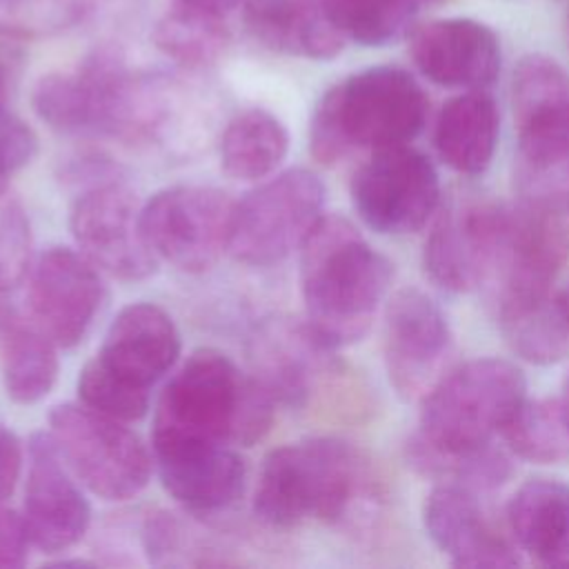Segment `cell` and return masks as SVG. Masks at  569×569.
<instances>
[{"instance_id":"cell-36","label":"cell","mask_w":569,"mask_h":569,"mask_svg":"<svg viewBox=\"0 0 569 569\" xmlns=\"http://www.w3.org/2000/svg\"><path fill=\"white\" fill-rule=\"evenodd\" d=\"M22 462L24 453L18 436L0 427V502L13 493L22 471Z\"/></svg>"},{"instance_id":"cell-35","label":"cell","mask_w":569,"mask_h":569,"mask_svg":"<svg viewBox=\"0 0 569 569\" xmlns=\"http://www.w3.org/2000/svg\"><path fill=\"white\" fill-rule=\"evenodd\" d=\"M29 545L22 518L0 507V569L22 567Z\"/></svg>"},{"instance_id":"cell-39","label":"cell","mask_w":569,"mask_h":569,"mask_svg":"<svg viewBox=\"0 0 569 569\" xmlns=\"http://www.w3.org/2000/svg\"><path fill=\"white\" fill-rule=\"evenodd\" d=\"M4 96H7V73H4V67L0 64V111H2Z\"/></svg>"},{"instance_id":"cell-18","label":"cell","mask_w":569,"mask_h":569,"mask_svg":"<svg viewBox=\"0 0 569 569\" xmlns=\"http://www.w3.org/2000/svg\"><path fill=\"white\" fill-rule=\"evenodd\" d=\"M422 525L453 567L505 569L520 565L516 549L491 527L467 487L438 482L425 498Z\"/></svg>"},{"instance_id":"cell-37","label":"cell","mask_w":569,"mask_h":569,"mask_svg":"<svg viewBox=\"0 0 569 569\" xmlns=\"http://www.w3.org/2000/svg\"><path fill=\"white\" fill-rule=\"evenodd\" d=\"M173 2L180 7H191V9L218 13V16H227L231 9L242 4V0H173Z\"/></svg>"},{"instance_id":"cell-14","label":"cell","mask_w":569,"mask_h":569,"mask_svg":"<svg viewBox=\"0 0 569 569\" xmlns=\"http://www.w3.org/2000/svg\"><path fill=\"white\" fill-rule=\"evenodd\" d=\"M20 518L29 542L47 553L71 549L89 529V500L49 431L29 438Z\"/></svg>"},{"instance_id":"cell-3","label":"cell","mask_w":569,"mask_h":569,"mask_svg":"<svg viewBox=\"0 0 569 569\" xmlns=\"http://www.w3.org/2000/svg\"><path fill=\"white\" fill-rule=\"evenodd\" d=\"M376 491L367 458L340 438H307L271 449L253 493L256 516L271 527L305 520L342 522Z\"/></svg>"},{"instance_id":"cell-41","label":"cell","mask_w":569,"mask_h":569,"mask_svg":"<svg viewBox=\"0 0 569 569\" xmlns=\"http://www.w3.org/2000/svg\"><path fill=\"white\" fill-rule=\"evenodd\" d=\"M565 36H567V44H569V13H567V20H565Z\"/></svg>"},{"instance_id":"cell-30","label":"cell","mask_w":569,"mask_h":569,"mask_svg":"<svg viewBox=\"0 0 569 569\" xmlns=\"http://www.w3.org/2000/svg\"><path fill=\"white\" fill-rule=\"evenodd\" d=\"M507 447L536 465L569 460V427L558 400H522L500 431Z\"/></svg>"},{"instance_id":"cell-9","label":"cell","mask_w":569,"mask_h":569,"mask_svg":"<svg viewBox=\"0 0 569 569\" xmlns=\"http://www.w3.org/2000/svg\"><path fill=\"white\" fill-rule=\"evenodd\" d=\"M233 209L236 200L216 187L178 184L149 198L140 224L156 258L202 273L229 251Z\"/></svg>"},{"instance_id":"cell-42","label":"cell","mask_w":569,"mask_h":569,"mask_svg":"<svg viewBox=\"0 0 569 569\" xmlns=\"http://www.w3.org/2000/svg\"><path fill=\"white\" fill-rule=\"evenodd\" d=\"M425 2H429V4H431V2H438V0H420V4H425Z\"/></svg>"},{"instance_id":"cell-24","label":"cell","mask_w":569,"mask_h":569,"mask_svg":"<svg viewBox=\"0 0 569 569\" xmlns=\"http://www.w3.org/2000/svg\"><path fill=\"white\" fill-rule=\"evenodd\" d=\"M498 325L509 349L531 365H556L569 356V309L562 293L500 300Z\"/></svg>"},{"instance_id":"cell-17","label":"cell","mask_w":569,"mask_h":569,"mask_svg":"<svg viewBox=\"0 0 569 569\" xmlns=\"http://www.w3.org/2000/svg\"><path fill=\"white\" fill-rule=\"evenodd\" d=\"M409 53L416 69L447 89H487L502 64L500 40L473 18H438L411 29Z\"/></svg>"},{"instance_id":"cell-8","label":"cell","mask_w":569,"mask_h":569,"mask_svg":"<svg viewBox=\"0 0 569 569\" xmlns=\"http://www.w3.org/2000/svg\"><path fill=\"white\" fill-rule=\"evenodd\" d=\"M325 184L309 169H287L236 202L229 253L253 267L300 249L325 216Z\"/></svg>"},{"instance_id":"cell-4","label":"cell","mask_w":569,"mask_h":569,"mask_svg":"<svg viewBox=\"0 0 569 569\" xmlns=\"http://www.w3.org/2000/svg\"><path fill=\"white\" fill-rule=\"evenodd\" d=\"M429 100L418 80L391 64L340 80L318 100L309 124L311 156L333 164L353 149L409 144L425 127Z\"/></svg>"},{"instance_id":"cell-6","label":"cell","mask_w":569,"mask_h":569,"mask_svg":"<svg viewBox=\"0 0 569 569\" xmlns=\"http://www.w3.org/2000/svg\"><path fill=\"white\" fill-rule=\"evenodd\" d=\"M527 398L525 373L505 358H473L451 367L420 400L418 433L445 451L491 445Z\"/></svg>"},{"instance_id":"cell-20","label":"cell","mask_w":569,"mask_h":569,"mask_svg":"<svg viewBox=\"0 0 569 569\" xmlns=\"http://www.w3.org/2000/svg\"><path fill=\"white\" fill-rule=\"evenodd\" d=\"M242 22L262 47L307 60H331L347 42L320 0H242Z\"/></svg>"},{"instance_id":"cell-10","label":"cell","mask_w":569,"mask_h":569,"mask_svg":"<svg viewBox=\"0 0 569 569\" xmlns=\"http://www.w3.org/2000/svg\"><path fill=\"white\" fill-rule=\"evenodd\" d=\"M76 196L69 227L80 253H84L100 271L120 280H142L158 267L142 224V207L136 193L109 169L87 182Z\"/></svg>"},{"instance_id":"cell-40","label":"cell","mask_w":569,"mask_h":569,"mask_svg":"<svg viewBox=\"0 0 569 569\" xmlns=\"http://www.w3.org/2000/svg\"><path fill=\"white\" fill-rule=\"evenodd\" d=\"M562 293V300H565V305H567V309H569V287L565 289V291H560Z\"/></svg>"},{"instance_id":"cell-13","label":"cell","mask_w":569,"mask_h":569,"mask_svg":"<svg viewBox=\"0 0 569 569\" xmlns=\"http://www.w3.org/2000/svg\"><path fill=\"white\" fill-rule=\"evenodd\" d=\"M567 251L569 242L556 216L525 202H496L487 284H493L498 302L551 291Z\"/></svg>"},{"instance_id":"cell-38","label":"cell","mask_w":569,"mask_h":569,"mask_svg":"<svg viewBox=\"0 0 569 569\" xmlns=\"http://www.w3.org/2000/svg\"><path fill=\"white\" fill-rule=\"evenodd\" d=\"M560 411H562V416H565V422H567V427H569V373H567V378H565V385H562V396H560Z\"/></svg>"},{"instance_id":"cell-26","label":"cell","mask_w":569,"mask_h":569,"mask_svg":"<svg viewBox=\"0 0 569 569\" xmlns=\"http://www.w3.org/2000/svg\"><path fill=\"white\" fill-rule=\"evenodd\" d=\"M289 151L284 124L264 109L238 113L220 140V162L233 180H260L273 173Z\"/></svg>"},{"instance_id":"cell-21","label":"cell","mask_w":569,"mask_h":569,"mask_svg":"<svg viewBox=\"0 0 569 569\" xmlns=\"http://www.w3.org/2000/svg\"><path fill=\"white\" fill-rule=\"evenodd\" d=\"M164 491L184 509L213 513L244 491V462L227 445L153 458Z\"/></svg>"},{"instance_id":"cell-28","label":"cell","mask_w":569,"mask_h":569,"mask_svg":"<svg viewBox=\"0 0 569 569\" xmlns=\"http://www.w3.org/2000/svg\"><path fill=\"white\" fill-rule=\"evenodd\" d=\"M153 42L182 67H207L224 53L229 29L224 16L176 4L158 20Z\"/></svg>"},{"instance_id":"cell-27","label":"cell","mask_w":569,"mask_h":569,"mask_svg":"<svg viewBox=\"0 0 569 569\" xmlns=\"http://www.w3.org/2000/svg\"><path fill=\"white\" fill-rule=\"evenodd\" d=\"M405 456L409 467L438 482L460 485L471 491H489L507 482L511 462L502 449L485 445L471 451H445L427 442L418 431L407 440Z\"/></svg>"},{"instance_id":"cell-19","label":"cell","mask_w":569,"mask_h":569,"mask_svg":"<svg viewBox=\"0 0 569 569\" xmlns=\"http://www.w3.org/2000/svg\"><path fill=\"white\" fill-rule=\"evenodd\" d=\"M178 356L180 333L173 318L153 302H131L111 320L96 360L133 387L151 391Z\"/></svg>"},{"instance_id":"cell-1","label":"cell","mask_w":569,"mask_h":569,"mask_svg":"<svg viewBox=\"0 0 569 569\" xmlns=\"http://www.w3.org/2000/svg\"><path fill=\"white\" fill-rule=\"evenodd\" d=\"M276 396L242 373L224 353L196 349L164 385L156 413L153 458L222 447L256 445L271 427Z\"/></svg>"},{"instance_id":"cell-32","label":"cell","mask_w":569,"mask_h":569,"mask_svg":"<svg viewBox=\"0 0 569 569\" xmlns=\"http://www.w3.org/2000/svg\"><path fill=\"white\" fill-rule=\"evenodd\" d=\"M104 0H0V22L13 33H47L87 18Z\"/></svg>"},{"instance_id":"cell-12","label":"cell","mask_w":569,"mask_h":569,"mask_svg":"<svg viewBox=\"0 0 569 569\" xmlns=\"http://www.w3.org/2000/svg\"><path fill=\"white\" fill-rule=\"evenodd\" d=\"M382 356L391 387L405 400H422L451 369L453 336L442 309L420 289L396 291L385 307Z\"/></svg>"},{"instance_id":"cell-2","label":"cell","mask_w":569,"mask_h":569,"mask_svg":"<svg viewBox=\"0 0 569 569\" xmlns=\"http://www.w3.org/2000/svg\"><path fill=\"white\" fill-rule=\"evenodd\" d=\"M393 264L342 216H322L300 247L305 331L325 349L358 342L371 327Z\"/></svg>"},{"instance_id":"cell-22","label":"cell","mask_w":569,"mask_h":569,"mask_svg":"<svg viewBox=\"0 0 569 569\" xmlns=\"http://www.w3.org/2000/svg\"><path fill=\"white\" fill-rule=\"evenodd\" d=\"M513 540L533 560L569 567V485L536 476L525 480L507 502Z\"/></svg>"},{"instance_id":"cell-11","label":"cell","mask_w":569,"mask_h":569,"mask_svg":"<svg viewBox=\"0 0 569 569\" xmlns=\"http://www.w3.org/2000/svg\"><path fill=\"white\" fill-rule=\"evenodd\" d=\"M433 162L409 144L378 149L351 178V202L360 220L382 236H407L440 209Z\"/></svg>"},{"instance_id":"cell-16","label":"cell","mask_w":569,"mask_h":569,"mask_svg":"<svg viewBox=\"0 0 569 569\" xmlns=\"http://www.w3.org/2000/svg\"><path fill=\"white\" fill-rule=\"evenodd\" d=\"M496 202L485 198H449L425 240L422 267L445 291L467 293L489 280Z\"/></svg>"},{"instance_id":"cell-33","label":"cell","mask_w":569,"mask_h":569,"mask_svg":"<svg viewBox=\"0 0 569 569\" xmlns=\"http://www.w3.org/2000/svg\"><path fill=\"white\" fill-rule=\"evenodd\" d=\"M31 253V231L22 204L0 193V291L16 287L27 269Z\"/></svg>"},{"instance_id":"cell-25","label":"cell","mask_w":569,"mask_h":569,"mask_svg":"<svg viewBox=\"0 0 569 569\" xmlns=\"http://www.w3.org/2000/svg\"><path fill=\"white\" fill-rule=\"evenodd\" d=\"M56 347L36 322L0 309V369L13 402L33 405L53 389L58 378Z\"/></svg>"},{"instance_id":"cell-29","label":"cell","mask_w":569,"mask_h":569,"mask_svg":"<svg viewBox=\"0 0 569 569\" xmlns=\"http://www.w3.org/2000/svg\"><path fill=\"white\" fill-rule=\"evenodd\" d=\"M331 24L362 47H385L413 27L420 0H320Z\"/></svg>"},{"instance_id":"cell-23","label":"cell","mask_w":569,"mask_h":569,"mask_svg":"<svg viewBox=\"0 0 569 569\" xmlns=\"http://www.w3.org/2000/svg\"><path fill=\"white\" fill-rule=\"evenodd\" d=\"M500 113L485 89H471L447 100L433 129L440 160L462 176H480L496 153Z\"/></svg>"},{"instance_id":"cell-5","label":"cell","mask_w":569,"mask_h":569,"mask_svg":"<svg viewBox=\"0 0 569 569\" xmlns=\"http://www.w3.org/2000/svg\"><path fill=\"white\" fill-rule=\"evenodd\" d=\"M516 187L525 204L569 213V73L545 56L518 60L511 76Z\"/></svg>"},{"instance_id":"cell-34","label":"cell","mask_w":569,"mask_h":569,"mask_svg":"<svg viewBox=\"0 0 569 569\" xmlns=\"http://www.w3.org/2000/svg\"><path fill=\"white\" fill-rule=\"evenodd\" d=\"M38 149V140L33 131L18 120L0 111V193L7 191L11 173L22 169Z\"/></svg>"},{"instance_id":"cell-15","label":"cell","mask_w":569,"mask_h":569,"mask_svg":"<svg viewBox=\"0 0 569 569\" xmlns=\"http://www.w3.org/2000/svg\"><path fill=\"white\" fill-rule=\"evenodd\" d=\"M96 264L69 247H51L29 273L27 302L33 322L58 345L76 347L91 329L102 305Z\"/></svg>"},{"instance_id":"cell-31","label":"cell","mask_w":569,"mask_h":569,"mask_svg":"<svg viewBox=\"0 0 569 569\" xmlns=\"http://www.w3.org/2000/svg\"><path fill=\"white\" fill-rule=\"evenodd\" d=\"M78 396L82 405L122 422L144 418L151 400L149 391L118 378L104 365H100L96 356L82 367L78 376Z\"/></svg>"},{"instance_id":"cell-7","label":"cell","mask_w":569,"mask_h":569,"mask_svg":"<svg viewBox=\"0 0 569 569\" xmlns=\"http://www.w3.org/2000/svg\"><path fill=\"white\" fill-rule=\"evenodd\" d=\"M49 427L76 478L98 498L127 500L149 485L156 460L127 422L64 402L51 409Z\"/></svg>"}]
</instances>
